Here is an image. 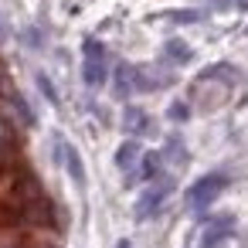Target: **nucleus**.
Here are the masks:
<instances>
[{
	"label": "nucleus",
	"mask_w": 248,
	"mask_h": 248,
	"mask_svg": "<svg viewBox=\"0 0 248 248\" xmlns=\"http://www.w3.org/2000/svg\"><path fill=\"white\" fill-rule=\"evenodd\" d=\"M31 109L0 65V248H65V217L28 146Z\"/></svg>",
	"instance_id": "1"
}]
</instances>
